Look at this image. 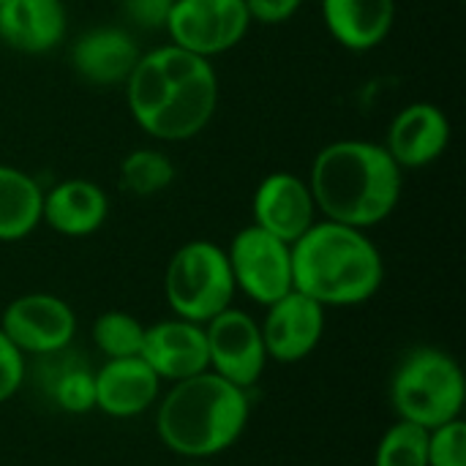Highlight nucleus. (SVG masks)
<instances>
[{
    "instance_id": "f257e3e1",
    "label": "nucleus",
    "mask_w": 466,
    "mask_h": 466,
    "mask_svg": "<svg viewBox=\"0 0 466 466\" xmlns=\"http://www.w3.org/2000/svg\"><path fill=\"white\" fill-rule=\"evenodd\" d=\"M134 123L153 139L186 142L208 128L218 106V76L208 57L175 44L139 55L126 79Z\"/></svg>"
},
{
    "instance_id": "f03ea898",
    "label": "nucleus",
    "mask_w": 466,
    "mask_h": 466,
    "mask_svg": "<svg viewBox=\"0 0 466 466\" xmlns=\"http://www.w3.org/2000/svg\"><path fill=\"white\" fill-rule=\"evenodd\" d=\"M401 167L385 145L336 139L325 145L309 175V188L322 218L369 229L382 224L401 199Z\"/></svg>"
},
{
    "instance_id": "7ed1b4c3",
    "label": "nucleus",
    "mask_w": 466,
    "mask_h": 466,
    "mask_svg": "<svg viewBox=\"0 0 466 466\" xmlns=\"http://www.w3.org/2000/svg\"><path fill=\"white\" fill-rule=\"evenodd\" d=\"M156 434L161 445L188 461L227 453L251 418L248 390L221 380L210 369L172 382L156 404Z\"/></svg>"
},
{
    "instance_id": "20e7f679",
    "label": "nucleus",
    "mask_w": 466,
    "mask_h": 466,
    "mask_svg": "<svg viewBox=\"0 0 466 466\" xmlns=\"http://www.w3.org/2000/svg\"><path fill=\"white\" fill-rule=\"evenodd\" d=\"M382 281L385 262L366 229L317 218L292 243V289L325 309L360 306Z\"/></svg>"
},
{
    "instance_id": "39448f33",
    "label": "nucleus",
    "mask_w": 466,
    "mask_h": 466,
    "mask_svg": "<svg viewBox=\"0 0 466 466\" xmlns=\"http://www.w3.org/2000/svg\"><path fill=\"white\" fill-rule=\"evenodd\" d=\"M466 380L461 363L440 347L410 350L390 377V407L399 420L437 429L461 418Z\"/></svg>"
},
{
    "instance_id": "423d86ee",
    "label": "nucleus",
    "mask_w": 466,
    "mask_h": 466,
    "mask_svg": "<svg viewBox=\"0 0 466 466\" xmlns=\"http://www.w3.org/2000/svg\"><path fill=\"white\" fill-rule=\"evenodd\" d=\"M235 279L227 251L213 240L183 243L164 273V295L175 317L191 322H210L232 306Z\"/></svg>"
},
{
    "instance_id": "0eeeda50",
    "label": "nucleus",
    "mask_w": 466,
    "mask_h": 466,
    "mask_svg": "<svg viewBox=\"0 0 466 466\" xmlns=\"http://www.w3.org/2000/svg\"><path fill=\"white\" fill-rule=\"evenodd\" d=\"M229 270L235 279V289L248 295L259 306H270L273 300L292 292V246L265 232L257 224L243 227L229 248Z\"/></svg>"
},
{
    "instance_id": "6e6552de",
    "label": "nucleus",
    "mask_w": 466,
    "mask_h": 466,
    "mask_svg": "<svg viewBox=\"0 0 466 466\" xmlns=\"http://www.w3.org/2000/svg\"><path fill=\"white\" fill-rule=\"evenodd\" d=\"M248 25L243 0H175L164 30L169 44L210 60L238 46Z\"/></svg>"
},
{
    "instance_id": "1a4fd4ad",
    "label": "nucleus",
    "mask_w": 466,
    "mask_h": 466,
    "mask_svg": "<svg viewBox=\"0 0 466 466\" xmlns=\"http://www.w3.org/2000/svg\"><path fill=\"white\" fill-rule=\"evenodd\" d=\"M0 330L25 358H49L71 350L76 314L57 295L27 292L0 311Z\"/></svg>"
},
{
    "instance_id": "9d476101",
    "label": "nucleus",
    "mask_w": 466,
    "mask_h": 466,
    "mask_svg": "<svg viewBox=\"0 0 466 466\" xmlns=\"http://www.w3.org/2000/svg\"><path fill=\"white\" fill-rule=\"evenodd\" d=\"M208 339V369L221 380L251 390L268 366V350L262 341L259 322L243 309H224L205 322Z\"/></svg>"
},
{
    "instance_id": "9b49d317",
    "label": "nucleus",
    "mask_w": 466,
    "mask_h": 466,
    "mask_svg": "<svg viewBox=\"0 0 466 466\" xmlns=\"http://www.w3.org/2000/svg\"><path fill=\"white\" fill-rule=\"evenodd\" d=\"M265 309L268 314L259 322V330L268 360H276L281 366L300 363L319 347L325 336V306L292 289Z\"/></svg>"
},
{
    "instance_id": "f8f14e48",
    "label": "nucleus",
    "mask_w": 466,
    "mask_h": 466,
    "mask_svg": "<svg viewBox=\"0 0 466 466\" xmlns=\"http://www.w3.org/2000/svg\"><path fill=\"white\" fill-rule=\"evenodd\" d=\"M139 358L158 374L161 382H180L208 371V339L205 325L169 317L145 325V341Z\"/></svg>"
},
{
    "instance_id": "ddd939ff",
    "label": "nucleus",
    "mask_w": 466,
    "mask_h": 466,
    "mask_svg": "<svg viewBox=\"0 0 466 466\" xmlns=\"http://www.w3.org/2000/svg\"><path fill=\"white\" fill-rule=\"evenodd\" d=\"M254 224L276 235L284 243H295L314 221L317 205L309 188V180L292 172H270L254 191Z\"/></svg>"
},
{
    "instance_id": "4468645a",
    "label": "nucleus",
    "mask_w": 466,
    "mask_h": 466,
    "mask_svg": "<svg viewBox=\"0 0 466 466\" xmlns=\"http://www.w3.org/2000/svg\"><path fill=\"white\" fill-rule=\"evenodd\" d=\"M451 145V120L448 115L429 101H415L404 106L385 139V150L401 169H420L434 164Z\"/></svg>"
},
{
    "instance_id": "2eb2a0df",
    "label": "nucleus",
    "mask_w": 466,
    "mask_h": 466,
    "mask_svg": "<svg viewBox=\"0 0 466 466\" xmlns=\"http://www.w3.org/2000/svg\"><path fill=\"white\" fill-rule=\"evenodd\" d=\"M96 385V410L109 418L128 420L158 404L161 380L158 374L137 355V358H115L104 360L93 371Z\"/></svg>"
},
{
    "instance_id": "dca6fc26",
    "label": "nucleus",
    "mask_w": 466,
    "mask_h": 466,
    "mask_svg": "<svg viewBox=\"0 0 466 466\" xmlns=\"http://www.w3.org/2000/svg\"><path fill=\"white\" fill-rule=\"evenodd\" d=\"M139 55L134 35L115 25L90 27L71 44V66L93 87L126 85Z\"/></svg>"
},
{
    "instance_id": "f3484780",
    "label": "nucleus",
    "mask_w": 466,
    "mask_h": 466,
    "mask_svg": "<svg viewBox=\"0 0 466 466\" xmlns=\"http://www.w3.org/2000/svg\"><path fill=\"white\" fill-rule=\"evenodd\" d=\"M68 11L63 0H3L0 38L22 55H46L63 44Z\"/></svg>"
},
{
    "instance_id": "a211bd4d",
    "label": "nucleus",
    "mask_w": 466,
    "mask_h": 466,
    "mask_svg": "<svg viewBox=\"0 0 466 466\" xmlns=\"http://www.w3.org/2000/svg\"><path fill=\"white\" fill-rule=\"evenodd\" d=\"M109 216L106 191L85 177H68L44 191L41 221L63 238H87L104 227Z\"/></svg>"
},
{
    "instance_id": "6ab92c4d",
    "label": "nucleus",
    "mask_w": 466,
    "mask_h": 466,
    "mask_svg": "<svg viewBox=\"0 0 466 466\" xmlns=\"http://www.w3.org/2000/svg\"><path fill=\"white\" fill-rule=\"evenodd\" d=\"M322 22L344 49L369 52L390 35L396 0H322Z\"/></svg>"
},
{
    "instance_id": "aec40b11",
    "label": "nucleus",
    "mask_w": 466,
    "mask_h": 466,
    "mask_svg": "<svg viewBox=\"0 0 466 466\" xmlns=\"http://www.w3.org/2000/svg\"><path fill=\"white\" fill-rule=\"evenodd\" d=\"M44 188L27 172L0 164V243H16L41 224Z\"/></svg>"
},
{
    "instance_id": "412c9836",
    "label": "nucleus",
    "mask_w": 466,
    "mask_h": 466,
    "mask_svg": "<svg viewBox=\"0 0 466 466\" xmlns=\"http://www.w3.org/2000/svg\"><path fill=\"white\" fill-rule=\"evenodd\" d=\"M63 355V352H60ZM60 355L38 358L49 366L44 374L46 393L52 404L68 415H85L96 410V385H93V369L82 360H60Z\"/></svg>"
},
{
    "instance_id": "4be33fe9",
    "label": "nucleus",
    "mask_w": 466,
    "mask_h": 466,
    "mask_svg": "<svg viewBox=\"0 0 466 466\" xmlns=\"http://www.w3.org/2000/svg\"><path fill=\"white\" fill-rule=\"evenodd\" d=\"M175 180V164L167 153L153 147L131 150L120 161V188L131 197H156Z\"/></svg>"
},
{
    "instance_id": "5701e85b",
    "label": "nucleus",
    "mask_w": 466,
    "mask_h": 466,
    "mask_svg": "<svg viewBox=\"0 0 466 466\" xmlns=\"http://www.w3.org/2000/svg\"><path fill=\"white\" fill-rule=\"evenodd\" d=\"M93 344L96 350L106 358H137L142 352V341H145V325L128 314V311H104L96 317L93 322Z\"/></svg>"
},
{
    "instance_id": "b1692460",
    "label": "nucleus",
    "mask_w": 466,
    "mask_h": 466,
    "mask_svg": "<svg viewBox=\"0 0 466 466\" xmlns=\"http://www.w3.org/2000/svg\"><path fill=\"white\" fill-rule=\"evenodd\" d=\"M374 466H429V429L396 420L377 442Z\"/></svg>"
},
{
    "instance_id": "393cba45",
    "label": "nucleus",
    "mask_w": 466,
    "mask_h": 466,
    "mask_svg": "<svg viewBox=\"0 0 466 466\" xmlns=\"http://www.w3.org/2000/svg\"><path fill=\"white\" fill-rule=\"evenodd\" d=\"M429 466H466L464 418L429 429Z\"/></svg>"
},
{
    "instance_id": "a878e982",
    "label": "nucleus",
    "mask_w": 466,
    "mask_h": 466,
    "mask_svg": "<svg viewBox=\"0 0 466 466\" xmlns=\"http://www.w3.org/2000/svg\"><path fill=\"white\" fill-rule=\"evenodd\" d=\"M25 374H27L25 355L0 330V404H5L8 399L16 396V390L25 382Z\"/></svg>"
},
{
    "instance_id": "bb28decb",
    "label": "nucleus",
    "mask_w": 466,
    "mask_h": 466,
    "mask_svg": "<svg viewBox=\"0 0 466 466\" xmlns=\"http://www.w3.org/2000/svg\"><path fill=\"white\" fill-rule=\"evenodd\" d=\"M175 0H123L126 16L142 30H161Z\"/></svg>"
},
{
    "instance_id": "cd10ccee",
    "label": "nucleus",
    "mask_w": 466,
    "mask_h": 466,
    "mask_svg": "<svg viewBox=\"0 0 466 466\" xmlns=\"http://www.w3.org/2000/svg\"><path fill=\"white\" fill-rule=\"evenodd\" d=\"M243 3H246L248 19L259 25H284L303 5V0H243Z\"/></svg>"
},
{
    "instance_id": "c85d7f7f",
    "label": "nucleus",
    "mask_w": 466,
    "mask_h": 466,
    "mask_svg": "<svg viewBox=\"0 0 466 466\" xmlns=\"http://www.w3.org/2000/svg\"><path fill=\"white\" fill-rule=\"evenodd\" d=\"M183 466H208L205 461H188V464H183Z\"/></svg>"
},
{
    "instance_id": "c756f323",
    "label": "nucleus",
    "mask_w": 466,
    "mask_h": 466,
    "mask_svg": "<svg viewBox=\"0 0 466 466\" xmlns=\"http://www.w3.org/2000/svg\"><path fill=\"white\" fill-rule=\"evenodd\" d=\"M0 3H3V0H0Z\"/></svg>"
}]
</instances>
